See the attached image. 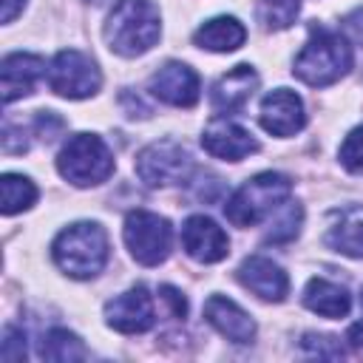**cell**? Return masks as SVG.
I'll return each instance as SVG.
<instances>
[{"label":"cell","mask_w":363,"mask_h":363,"mask_svg":"<svg viewBox=\"0 0 363 363\" xmlns=\"http://www.w3.org/2000/svg\"><path fill=\"white\" fill-rule=\"evenodd\" d=\"M105 43L119 57H142L162 37V14L150 0H119L105 20Z\"/></svg>","instance_id":"6da1fadb"},{"label":"cell","mask_w":363,"mask_h":363,"mask_svg":"<svg viewBox=\"0 0 363 363\" xmlns=\"http://www.w3.org/2000/svg\"><path fill=\"white\" fill-rule=\"evenodd\" d=\"M352 68V43L346 40L343 31H332L323 26L309 28V40L298 51L292 71L301 82L323 88L346 77Z\"/></svg>","instance_id":"7a4b0ae2"},{"label":"cell","mask_w":363,"mask_h":363,"mask_svg":"<svg viewBox=\"0 0 363 363\" xmlns=\"http://www.w3.org/2000/svg\"><path fill=\"white\" fill-rule=\"evenodd\" d=\"M108 250V233L96 221H77L57 233L51 244V258L68 278L88 281L105 269Z\"/></svg>","instance_id":"3957f363"},{"label":"cell","mask_w":363,"mask_h":363,"mask_svg":"<svg viewBox=\"0 0 363 363\" xmlns=\"http://www.w3.org/2000/svg\"><path fill=\"white\" fill-rule=\"evenodd\" d=\"M292 199V182L284 173H255L252 179H247L224 204V216L230 224L235 227H255L267 218H272V213Z\"/></svg>","instance_id":"277c9868"},{"label":"cell","mask_w":363,"mask_h":363,"mask_svg":"<svg viewBox=\"0 0 363 363\" xmlns=\"http://www.w3.org/2000/svg\"><path fill=\"white\" fill-rule=\"evenodd\" d=\"M57 170L74 187H96V184L111 179L113 153H111V147L105 145L102 136L74 133L57 156Z\"/></svg>","instance_id":"5b68a950"},{"label":"cell","mask_w":363,"mask_h":363,"mask_svg":"<svg viewBox=\"0 0 363 363\" xmlns=\"http://www.w3.org/2000/svg\"><path fill=\"white\" fill-rule=\"evenodd\" d=\"M133 170L147 187H170V184H182L190 179L193 156L182 142L159 139V142L145 145L136 153Z\"/></svg>","instance_id":"8992f818"},{"label":"cell","mask_w":363,"mask_h":363,"mask_svg":"<svg viewBox=\"0 0 363 363\" xmlns=\"http://www.w3.org/2000/svg\"><path fill=\"white\" fill-rule=\"evenodd\" d=\"M122 238L142 267H159L173 247V227L164 216L150 213V210H130L125 216Z\"/></svg>","instance_id":"52a82bcc"},{"label":"cell","mask_w":363,"mask_h":363,"mask_svg":"<svg viewBox=\"0 0 363 363\" xmlns=\"http://www.w3.org/2000/svg\"><path fill=\"white\" fill-rule=\"evenodd\" d=\"M45 77H48L51 91L57 96H65V99H88L102 88L99 65L77 48L57 51Z\"/></svg>","instance_id":"ba28073f"},{"label":"cell","mask_w":363,"mask_h":363,"mask_svg":"<svg viewBox=\"0 0 363 363\" xmlns=\"http://www.w3.org/2000/svg\"><path fill=\"white\" fill-rule=\"evenodd\" d=\"M105 323L122 335H142L156 323L150 292L139 284L105 303Z\"/></svg>","instance_id":"9c48e42d"},{"label":"cell","mask_w":363,"mask_h":363,"mask_svg":"<svg viewBox=\"0 0 363 363\" xmlns=\"http://www.w3.org/2000/svg\"><path fill=\"white\" fill-rule=\"evenodd\" d=\"M147 91H150V96H156L164 105L193 108L201 96V82H199V74L190 65L170 60L159 71H153V77L147 82Z\"/></svg>","instance_id":"30bf717a"},{"label":"cell","mask_w":363,"mask_h":363,"mask_svg":"<svg viewBox=\"0 0 363 363\" xmlns=\"http://www.w3.org/2000/svg\"><path fill=\"white\" fill-rule=\"evenodd\" d=\"M258 122L267 133L272 136H295L298 130H303L306 125V111H303V99L289 91V88H275L261 99L258 108Z\"/></svg>","instance_id":"8fae6325"},{"label":"cell","mask_w":363,"mask_h":363,"mask_svg":"<svg viewBox=\"0 0 363 363\" xmlns=\"http://www.w3.org/2000/svg\"><path fill=\"white\" fill-rule=\"evenodd\" d=\"M48 74L45 60L37 54H26V51H14L6 54L0 62V94H3V105H11L23 96H28L34 91V85Z\"/></svg>","instance_id":"7c38bea8"},{"label":"cell","mask_w":363,"mask_h":363,"mask_svg":"<svg viewBox=\"0 0 363 363\" xmlns=\"http://www.w3.org/2000/svg\"><path fill=\"white\" fill-rule=\"evenodd\" d=\"M182 247L184 252L199 264H216L227 258L230 238L227 233L207 216H190L182 224Z\"/></svg>","instance_id":"4fadbf2b"},{"label":"cell","mask_w":363,"mask_h":363,"mask_svg":"<svg viewBox=\"0 0 363 363\" xmlns=\"http://www.w3.org/2000/svg\"><path fill=\"white\" fill-rule=\"evenodd\" d=\"M238 281L252 292L258 295L261 301H272V303H281L286 295H289V275L272 261V258H264V255H250L238 264L235 269Z\"/></svg>","instance_id":"5bb4252c"},{"label":"cell","mask_w":363,"mask_h":363,"mask_svg":"<svg viewBox=\"0 0 363 363\" xmlns=\"http://www.w3.org/2000/svg\"><path fill=\"white\" fill-rule=\"evenodd\" d=\"M201 147L216 156V159H224V162H241L247 159L250 153L258 150V142L252 139L250 130H244L241 125L224 119V116H216L204 133H201Z\"/></svg>","instance_id":"9a60e30c"},{"label":"cell","mask_w":363,"mask_h":363,"mask_svg":"<svg viewBox=\"0 0 363 363\" xmlns=\"http://www.w3.org/2000/svg\"><path fill=\"white\" fill-rule=\"evenodd\" d=\"M255 88H258L255 68L247 65V62H238L224 77L216 79V85L210 91V102H213V108L218 113H238L250 102V96L255 94Z\"/></svg>","instance_id":"2e32d148"},{"label":"cell","mask_w":363,"mask_h":363,"mask_svg":"<svg viewBox=\"0 0 363 363\" xmlns=\"http://www.w3.org/2000/svg\"><path fill=\"white\" fill-rule=\"evenodd\" d=\"M204 320L224 335L233 343H252L255 340V320L230 298L224 295H210L204 303Z\"/></svg>","instance_id":"e0dca14e"},{"label":"cell","mask_w":363,"mask_h":363,"mask_svg":"<svg viewBox=\"0 0 363 363\" xmlns=\"http://www.w3.org/2000/svg\"><path fill=\"white\" fill-rule=\"evenodd\" d=\"M323 241L329 250H335L340 255L363 258V207L352 204V207L335 210Z\"/></svg>","instance_id":"ac0fdd59"},{"label":"cell","mask_w":363,"mask_h":363,"mask_svg":"<svg viewBox=\"0 0 363 363\" xmlns=\"http://www.w3.org/2000/svg\"><path fill=\"white\" fill-rule=\"evenodd\" d=\"M247 40V28L238 23V17H230V14H221V17H213L207 23H201L196 31H193V43L204 51H216V54H227V51H235L241 48Z\"/></svg>","instance_id":"d6986e66"},{"label":"cell","mask_w":363,"mask_h":363,"mask_svg":"<svg viewBox=\"0 0 363 363\" xmlns=\"http://www.w3.org/2000/svg\"><path fill=\"white\" fill-rule=\"evenodd\" d=\"M303 306L323 318H346L352 309V295L346 286L326 278H312L303 286Z\"/></svg>","instance_id":"ffe728a7"},{"label":"cell","mask_w":363,"mask_h":363,"mask_svg":"<svg viewBox=\"0 0 363 363\" xmlns=\"http://www.w3.org/2000/svg\"><path fill=\"white\" fill-rule=\"evenodd\" d=\"M40 357L43 360H54V363H77V360H85L88 357V349L85 343L68 332V329H48L40 340Z\"/></svg>","instance_id":"44dd1931"},{"label":"cell","mask_w":363,"mask_h":363,"mask_svg":"<svg viewBox=\"0 0 363 363\" xmlns=\"http://www.w3.org/2000/svg\"><path fill=\"white\" fill-rule=\"evenodd\" d=\"M37 201V184L23 173H3L0 176V210L3 216H14L28 210Z\"/></svg>","instance_id":"7402d4cb"},{"label":"cell","mask_w":363,"mask_h":363,"mask_svg":"<svg viewBox=\"0 0 363 363\" xmlns=\"http://www.w3.org/2000/svg\"><path fill=\"white\" fill-rule=\"evenodd\" d=\"M301 11V0H258L255 17L264 31H284L295 23Z\"/></svg>","instance_id":"603a6c76"},{"label":"cell","mask_w":363,"mask_h":363,"mask_svg":"<svg viewBox=\"0 0 363 363\" xmlns=\"http://www.w3.org/2000/svg\"><path fill=\"white\" fill-rule=\"evenodd\" d=\"M301 224H303V210L298 201H284L275 213H272V224L267 230V241L272 244H286L292 238H298L301 233Z\"/></svg>","instance_id":"cb8c5ba5"},{"label":"cell","mask_w":363,"mask_h":363,"mask_svg":"<svg viewBox=\"0 0 363 363\" xmlns=\"http://www.w3.org/2000/svg\"><path fill=\"white\" fill-rule=\"evenodd\" d=\"M337 159L349 173H363V125H357L346 133V139L337 150Z\"/></svg>","instance_id":"d4e9b609"},{"label":"cell","mask_w":363,"mask_h":363,"mask_svg":"<svg viewBox=\"0 0 363 363\" xmlns=\"http://www.w3.org/2000/svg\"><path fill=\"white\" fill-rule=\"evenodd\" d=\"M301 346H303L306 354H315V357H343V346L332 335H315V332H309V335H303Z\"/></svg>","instance_id":"484cf974"},{"label":"cell","mask_w":363,"mask_h":363,"mask_svg":"<svg viewBox=\"0 0 363 363\" xmlns=\"http://www.w3.org/2000/svg\"><path fill=\"white\" fill-rule=\"evenodd\" d=\"M0 357L3 360H26V335L17 326L3 329V343H0Z\"/></svg>","instance_id":"4316f807"},{"label":"cell","mask_w":363,"mask_h":363,"mask_svg":"<svg viewBox=\"0 0 363 363\" xmlns=\"http://www.w3.org/2000/svg\"><path fill=\"white\" fill-rule=\"evenodd\" d=\"M340 28H343V34H346V40H349V43L363 45V6H360V9H354V11H349V14L343 17Z\"/></svg>","instance_id":"83f0119b"},{"label":"cell","mask_w":363,"mask_h":363,"mask_svg":"<svg viewBox=\"0 0 363 363\" xmlns=\"http://www.w3.org/2000/svg\"><path fill=\"white\" fill-rule=\"evenodd\" d=\"M159 295H162V301L170 306V315H173V318H184V315H187V301L182 298L179 289H173V286H159Z\"/></svg>","instance_id":"f1b7e54d"},{"label":"cell","mask_w":363,"mask_h":363,"mask_svg":"<svg viewBox=\"0 0 363 363\" xmlns=\"http://www.w3.org/2000/svg\"><path fill=\"white\" fill-rule=\"evenodd\" d=\"M0 3H3V11H0V20L3 23H11L26 9V0H0Z\"/></svg>","instance_id":"f546056e"},{"label":"cell","mask_w":363,"mask_h":363,"mask_svg":"<svg viewBox=\"0 0 363 363\" xmlns=\"http://www.w3.org/2000/svg\"><path fill=\"white\" fill-rule=\"evenodd\" d=\"M360 309H363V295H360ZM349 343L352 346H363V320L349 329Z\"/></svg>","instance_id":"4dcf8cb0"}]
</instances>
